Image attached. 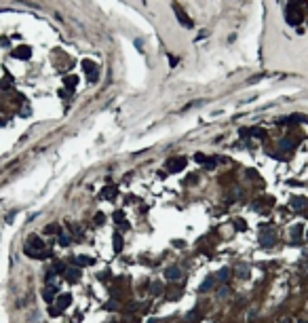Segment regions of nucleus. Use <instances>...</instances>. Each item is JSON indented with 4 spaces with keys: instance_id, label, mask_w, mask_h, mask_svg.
<instances>
[{
    "instance_id": "5",
    "label": "nucleus",
    "mask_w": 308,
    "mask_h": 323,
    "mask_svg": "<svg viewBox=\"0 0 308 323\" xmlns=\"http://www.w3.org/2000/svg\"><path fill=\"white\" fill-rule=\"evenodd\" d=\"M114 194H116L114 188H106V190H101V199L106 196V199H110V201H112V199H114Z\"/></svg>"
},
{
    "instance_id": "3",
    "label": "nucleus",
    "mask_w": 308,
    "mask_h": 323,
    "mask_svg": "<svg viewBox=\"0 0 308 323\" xmlns=\"http://www.w3.org/2000/svg\"><path fill=\"white\" fill-rule=\"evenodd\" d=\"M165 275H167V279H179V277H182V271L173 266V268H167V272H165Z\"/></svg>"
},
{
    "instance_id": "7",
    "label": "nucleus",
    "mask_w": 308,
    "mask_h": 323,
    "mask_svg": "<svg viewBox=\"0 0 308 323\" xmlns=\"http://www.w3.org/2000/svg\"><path fill=\"white\" fill-rule=\"evenodd\" d=\"M114 247H116V251H120V247H123V241L118 236H114Z\"/></svg>"
},
{
    "instance_id": "4",
    "label": "nucleus",
    "mask_w": 308,
    "mask_h": 323,
    "mask_svg": "<svg viewBox=\"0 0 308 323\" xmlns=\"http://www.w3.org/2000/svg\"><path fill=\"white\" fill-rule=\"evenodd\" d=\"M184 167V161L182 158H177V161H169V169L171 171H177V169H182Z\"/></svg>"
},
{
    "instance_id": "9",
    "label": "nucleus",
    "mask_w": 308,
    "mask_h": 323,
    "mask_svg": "<svg viewBox=\"0 0 308 323\" xmlns=\"http://www.w3.org/2000/svg\"><path fill=\"white\" fill-rule=\"evenodd\" d=\"M228 275H230L228 271H222V272H220V279H222V281H228Z\"/></svg>"
},
{
    "instance_id": "1",
    "label": "nucleus",
    "mask_w": 308,
    "mask_h": 323,
    "mask_svg": "<svg viewBox=\"0 0 308 323\" xmlns=\"http://www.w3.org/2000/svg\"><path fill=\"white\" fill-rule=\"evenodd\" d=\"M68 302H70V296H61L59 300H57V306L55 308H51V315H57V313H61L63 308L68 306Z\"/></svg>"
},
{
    "instance_id": "6",
    "label": "nucleus",
    "mask_w": 308,
    "mask_h": 323,
    "mask_svg": "<svg viewBox=\"0 0 308 323\" xmlns=\"http://www.w3.org/2000/svg\"><path fill=\"white\" fill-rule=\"evenodd\" d=\"M78 264H93V260H91V258H85V256H80V258H78Z\"/></svg>"
},
{
    "instance_id": "10",
    "label": "nucleus",
    "mask_w": 308,
    "mask_h": 323,
    "mask_svg": "<svg viewBox=\"0 0 308 323\" xmlns=\"http://www.w3.org/2000/svg\"><path fill=\"white\" fill-rule=\"evenodd\" d=\"M306 241H308V235H306Z\"/></svg>"
},
{
    "instance_id": "8",
    "label": "nucleus",
    "mask_w": 308,
    "mask_h": 323,
    "mask_svg": "<svg viewBox=\"0 0 308 323\" xmlns=\"http://www.w3.org/2000/svg\"><path fill=\"white\" fill-rule=\"evenodd\" d=\"M59 241H61V245H68V243H70V236H68V235H61V236H59Z\"/></svg>"
},
{
    "instance_id": "2",
    "label": "nucleus",
    "mask_w": 308,
    "mask_h": 323,
    "mask_svg": "<svg viewBox=\"0 0 308 323\" xmlns=\"http://www.w3.org/2000/svg\"><path fill=\"white\" fill-rule=\"evenodd\" d=\"M289 205L293 207V209H304V207H306L308 203H306V199H302V196H293Z\"/></svg>"
}]
</instances>
